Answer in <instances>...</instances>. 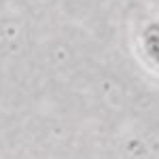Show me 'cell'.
<instances>
[{
  "label": "cell",
  "instance_id": "6da1fadb",
  "mask_svg": "<svg viewBox=\"0 0 159 159\" xmlns=\"http://www.w3.org/2000/svg\"><path fill=\"white\" fill-rule=\"evenodd\" d=\"M136 55L142 66L159 76V15L142 19L134 34Z\"/></svg>",
  "mask_w": 159,
  "mask_h": 159
}]
</instances>
